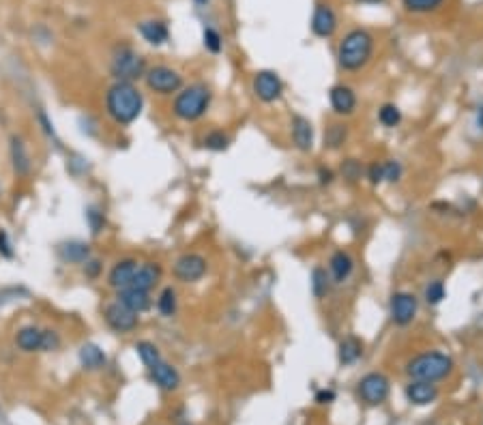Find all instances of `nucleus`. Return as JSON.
Listing matches in <instances>:
<instances>
[{
    "label": "nucleus",
    "instance_id": "nucleus-1",
    "mask_svg": "<svg viewBox=\"0 0 483 425\" xmlns=\"http://www.w3.org/2000/svg\"><path fill=\"white\" fill-rule=\"evenodd\" d=\"M144 97L133 82H114L106 93L108 116L121 127H127L140 119Z\"/></svg>",
    "mask_w": 483,
    "mask_h": 425
},
{
    "label": "nucleus",
    "instance_id": "nucleus-2",
    "mask_svg": "<svg viewBox=\"0 0 483 425\" xmlns=\"http://www.w3.org/2000/svg\"><path fill=\"white\" fill-rule=\"evenodd\" d=\"M374 56V37L365 28H353L337 46V65L343 71H361Z\"/></svg>",
    "mask_w": 483,
    "mask_h": 425
},
{
    "label": "nucleus",
    "instance_id": "nucleus-3",
    "mask_svg": "<svg viewBox=\"0 0 483 425\" xmlns=\"http://www.w3.org/2000/svg\"><path fill=\"white\" fill-rule=\"evenodd\" d=\"M211 99H213V93L209 86L191 84L177 93L175 103H172V112H175L179 121H185V123L200 121L206 112H209Z\"/></svg>",
    "mask_w": 483,
    "mask_h": 425
},
{
    "label": "nucleus",
    "instance_id": "nucleus-4",
    "mask_svg": "<svg viewBox=\"0 0 483 425\" xmlns=\"http://www.w3.org/2000/svg\"><path fill=\"white\" fill-rule=\"evenodd\" d=\"M451 372H454V359L449 354L438 350L421 352L406 363V374L412 380H423V382H438Z\"/></svg>",
    "mask_w": 483,
    "mask_h": 425
},
{
    "label": "nucleus",
    "instance_id": "nucleus-5",
    "mask_svg": "<svg viewBox=\"0 0 483 425\" xmlns=\"http://www.w3.org/2000/svg\"><path fill=\"white\" fill-rule=\"evenodd\" d=\"M15 346L22 352H52L60 346V337L52 329L22 327L15 333Z\"/></svg>",
    "mask_w": 483,
    "mask_h": 425
},
{
    "label": "nucleus",
    "instance_id": "nucleus-6",
    "mask_svg": "<svg viewBox=\"0 0 483 425\" xmlns=\"http://www.w3.org/2000/svg\"><path fill=\"white\" fill-rule=\"evenodd\" d=\"M147 62L144 58L131 48H121L112 58V76L116 82H135L144 78Z\"/></svg>",
    "mask_w": 483,
    "mask_h": 425
},
{
    "label": "nucleus",
    "instance_id": "nucleus-7",
    "mask_svg": "<svg viewBox=\"0 0 483 425\" xmlns=\"http://www.w3.org/2000/svg\"><path fill=\"white\" fill-rule=\"evenodd\" d=\"M252 90H254V97L262 103H278L284 97V80L280 78L278 71L260 69L254 74Z\"/></svg>",
    "mask_w": 483,
    "mask_h": 425
},
{
    "label": "nucleus",
    "instance_id": "nucleus-8",
    "mask_svg": "<svg viewBox=\"0 0 483 425\" xmlns=\"http://www.w3.org/2000/svg\"><path fill=\"white\" fill-rule=\"evenodd\" d=\"M144 80H147V86L157 95H177L183 88V76L177 69L165 67V65L147 69Z\"/></svg>",
    "mask_w": 483,
    "mask_h": 425
},
{
    "label": "nucleus",
    "instance_id": "nucleus-9",
    "mask_svg": "<svg viewBox=\"0 0 483 425\" xmlns=\"http://www.w3.org/2000/svg\"><path fill=\"white\" fill-rule=\"evenodd\" d=\"M419 313V299L406 292V290H397L391 295L389 299V316H391V323L395 327H408L415 323V318Z\"/></svg>",
    "mask_w": 483,
    "mask_h": 425
},
{
    "label": "nucleus",
    "instance_id": "nucleus-10",
    "mask_svg": "<svg viewBox=\"0 0 483 425\" xmlns=\"http://www.w3.org/2000/svg\"><path fill=\"white\" fill-rule=\"evenodd\" d=\"M389 378L381 372H369L359 380V398L367 406H381L389 398Z\"/></svg>",
    "mask_w": 483,
    "mask_h": 425
},
{
    "label": "nucleus",
    "instance_id": "nucleus-11",
    "mask_svg": "<svg viewBox=\"0 0 483 425\" xmlns=\"http://www.w3.org/2000/svg\"><path fill=\"white\" fill-rule=\"evenodd\" d=\"M103 318H106V325L118 335H127L137 329V313H133L118 301L103 307Z\"/></svg>",
    "mask_w": 483,
    "mask_h": 425
},
{
    "label": "nucleus",
    "instance_id": "nucleus-12",
    "mask_svg": "<svg viewBox=\"0 0 483 425\" xmlns=\"http://www.w3.org/2000/svg\"><path fill=\"white\" fill-rule=\"evenodd\" d=\"M206 271H209V262H206L204 256L200 254H183L177 262H175V269H172V273H175V277L183 283H196L200 281Z\"/></svg>",
    "mask_w": 483,
    "mask_h": 425
},
{
    "label": "nucleus",
    "instance_id": "nucleus-13",
    "mask_svg": "<svg viewBox=\"0 0 483 425\" xmlns=\"http://www.w3.org/2000/svg\"><path fill=\"white\" fill-rule=\"evenodd\" d=\"M329 103H331V110L337 116H351L357 110L359 99H357V93L348 84H335L329 90Z\"/></svg>",
    "mask_w": 483,
    "mask_h": 425
},
{
    "label": "nucleus",
    "instance_id": "nucleus-14",
    "mask_svg": "<svg viewBox=\"0 0 483 425\" xmlns=\"http://www.w3.org/2000/svg\"><path fill=\"white\" fill-rule=\"evenodd\" d=\"M290 137H292V144L297 151L312 153V149H314V125H312V121L301 116V114H292Z\"/></svg>",
    "mask_w": 483,
    "mask_h": 425
},
{
    "label": "nucleus",
    "instance_id": "nucleus-15",
    "mask_svg": "<svg viewBox=\"0 0 483 425\" xmlns=\"http://www.w3.org/2000/svg\"><path fill=\"white\" fill-rule=\"evenodd\" d=\"M335 30H337L335 11L325 3L316 5L314 15H312V32L320 39H329V37H333V34H335Z\"/></svg>",
    "mask_w": 483,
    "mask_h": 425
},
{
    "label": "nucleus",
    "instance_id": "nucleus-16",
    "mask_svg": "<svg viewBox=\"0 0 483 425\" xmlns=\"http://www.w3.org/2000/svg\"><path fill=\"white\" fill-rule=\"evenodd\" d=\"M327 271H329L333 283H346L355 273V260H353V256L348 252L337 250V252L331 254Z\"/></svg>",
    "mask_w": 483,
    "mask_h": 425
},
{
    "label": "nucleus",
    "instance_id": "nucleus-17",
    "mask_svg": "<svg viewBox=\"0 0 483 425\" xmlns=\"http://www.w3.org/2000/svg\"><path fill=\"white\" fill-rule=\"evenodd\" d=\"M406 400L412 406H430L438 400V389L434 382L410 380V384H406Z\"/></svg>",
    "mask_w": 483,
    "mask_h": 425
},
{
    "label": "nucleus",
    "instance_id": "nucleus-18",
    "mask_svg": "<svg viewBox=\"0 0 483 425\" xmlns=\"http://www.w3.org/2000/svg\"><path fill=\"white\" fill-rule=\"evenodd\" d=\"M149 374H151V380L163 389V391H177L179 384H181V374L175 365L165 363L163 359L159 363H155L153 367H149Z\"/></svg>",
    "mask_w": 483,
    "mask_h": 425
},
{
    "label": "nucleus",
    "instance_id": "nucleus-19",
    "mask_svg": "<svg viewBox=\"0 0 483 425\" xmlns=\"http://www.w3.org/2000/svg\"><path fill=\"white\" fill-rule=\"evenodd\" d=\"M135 269H137V260L135 258H123V260H118L112 267L110 275H108L110 288H114L116 292L129 288L131 281H133V275H135Z\"/></svg>",
    "mask_w": 483,
    "mask_h": 425
},
{
    "label": "nucleus",
    "instance_id": "nucleus-20",
    "mask_svg": "<svg viewBox=\"0 0 483 425\" xmlns=\"http://www.w3.org/2000/svg\"><path fill=\"white\" fill-rule=\"evenodd\" d=\"M161 279V267L157 262H144V264H137L133 281H131V288L137 290H144L151 292Z\"/></svg>",
    "mask_w": 483,
    "mask_h": 425
},
{
    "label": "nucleus",
    "instance_id": "nucleus-21",
    "mask_svg": "<svg viewBox=\"0 0 483 425\" xmlns=\"http://www.w3.org/2000/svg\"><path fill=\"white\" fill-rule=\"evenodd\" d=\"M9 155H11V168L13 172L20 176V179H24V176L30 174L32 170V161H30V155H28V149L24 144V140L13 135L11 137V144H9Z\"/></svg>",
    "mask_w": 483,
    "mask_h": 425
},
{
    "label": "nucleus",
    "instance_id": "nucleus-22",
    "mask_svg": "<svg viewBox=\"0 0 483 425\" xmlns=\"http://www.w3.org/2000/svg\"><path fill=\"white\" fill-rule=\"evenodd\" d=\"M137 32L142 34V39L151 46H163L170 39V30L165 22L161 20H147L137 24Z\"/></svg>",
    "mask_w": 483,
    "mask_h": 425
},
{
    "label": "nucleus",
    "instance_id": "nucleus-23",
    "mask_svg": "<svg viewBox=\"0 0 483 425\" xmlns=\"http://www.w3.org/2000/svg\"><path fill=\"white\" fill-rule=\"evenodd\" d=\"M118 303H123L127 309H131L133 313H142L151 307L153 299H151V292H144V290H137V288H125L118 292L116 297Z\"/></svg>",
    "mask_w": 483,
    "mask_h": 425
},
{
    "label": "nucleus",
    "instance_id": "nucleus-24",
    "mask_svg": "<svg viewBox=\"0 0 483 425\" xmlns=\"http://www.w3.org/2000/svg\"><path fill=\"white\" fill-rule=\"evenodd\" d=\"M363 357V342L357 335H346L337 346V359L341 365H355Z\"/></svg>",
    "mask_w": 483,
    "mask_h": 425
},
{
    "label": "nucleus",
    "instance_id": "nucleus-25",
    "mask_svg": "<svg viewBox=\"0 0 483 425\" xmlns=\"http://www.w3.org/2000/svg\"><path fill=\"white\" fill-rule=\"evenodd\" d=\"M309 288H312L314 299L322 301L329 297L331 288H333V279L329 275V271L325 267H314L312 275H309Z\"/></svg>",
    "mask_w": 483,
    "mask_h": 425
},
{
    "label": "nucleus",
    "instance_id": "nucleus-26",
    "mask_svg": "<svg viewBox=\"0 0 483 425\" xmlns=\"http://www.w3.org/2000/svg\"><path fill=\"white\" fill-rule=\"evenodd\" d=\"M106 352H103L97 344H84L80 348V363L88 372H97L101 367H106Z\"/></svg>",
    "mask_w": 483,
    "mask_h": 425
},
{
    "label": "nucleus",
    "instance_id": "nucleus-27",
    "mask_svg": "<svg viewBox=\"0 0 483 425\" xmlns=\"http://www.w3.org/2000/svg\"><path fill=\"white\" fill-rule=\"evenodd\" d=\"M348 125L346 123H331L327 129H325V149L329 151H337L341 149L343 144H346V140H348Z\"/></svg>",
    "mask_w": 483,
    "mask_h": 425
},
{
    "label": "nucleus",
    "instance_id": "nucleus-28",
    "mask_svg": "<svg viewBox=\"0 0 483 425\" xmlns=\"http://www.w3.org/2000/svg\"><path fill=\"white\" fill-rule=\"evenodd\" d=\"M157 309L163 318H172L179 309V299H177V290L172 286H165L159 297H157Z\"/></svg>",
    "mask_w": 483,
    "mask_h": 425
},
{
    "label": "nucleus",
    "instance_id": "nucleus-29",
    "mask_svg": "<svg viewBox=\"0 0 483 425\" xmlns=\"http://www.w3.org/2000/svg\"><path fill=\"white\" fill-rule=\"evenodd\" d=\"M60 256L67 262L82 264V262H86L90 258V250H88V245H84V243H69V245L60 247Z\"/></svg>",
    "mask_w": 483,
    "mask_h": 425
},
{
    "label": "nucleus",
    "instance_id": "nucleus-30",
    "mask_svg": "<svg viewBox=\"0 0 483 425\" xmlns=\"http://www.w3.org/2000/svg\"><path fill=\"white\" fill-rule=\"evenodd\" d=\"M135 352H137V357H140V361H142L147 367H153L155 363L161 361V352H159V348H157L153 342H147V339L137 342V344H135Z\"/></svg>",
    "mask_w": 483,
    "mask_h": 425
},
{
    "label": "nucleus",
    "instance_id": "nucleus-31",
    "mask_svg": "<svg viewBox=\"0 0 483 425\" xmlns=\"http://www.w3.org/2000/svg\"><path fill=\"white\" fill-rule=\"evenodd\" d=\"M378 121H381V125L387 129H395L402 123V110L395 103H385L381 105V110H378Z\"/></svg>",
    "mask_w": 483,
    "mask_h": 425
},
{
    "label": "nucleus",
    "instance_id": "nucleus-32",
    "mask_svg": "<svg viewBox=\"0 0 483 425\" xmlns=\"http://www.w3.org/2000/svg\"><path fill=\"white\" fill-rule=\"evenodd\" d=\"M339 174H341V179L355 185L361 181V176H363V166L359 159H346V161H341V168H339Z\"/></svg>",
    "mask_w": 483,
    "mask_h": 425
},
{
    "label": "nucleus",
    "instance_id": "nucleus-33",
    "mask_svg": "<svg viewBox=\"0 0 483 425\" xmlns=\"http://www.w3.org/2000/svg\"><path fill=\"white\" fill-rule=\"evenodd\" d=\"M202 144L206 151H213V153H222L230 147V137L224 133V131H211V133H206L204 140H202Z\"/></svg>",
    "mask_w": 483,
    "mask_h": 425
},
{
    "label": "nucleus",
    "instance_id": "nucleus-34",
    "mask_svg": "<svg viewBox=\"0 0 483 425\" xmlns=\"http://www.w3.org/2000/svg\"><path fill=\"white\" fill-rule=\"evenodd\" d=\"M423 299H426V303L428 305H440L444 299H447V288H444V283L440 281V279H434V281H430L428 286H426V290H423Z\"/></svg>",
    "mask_w": 483,
    "mask_h": 425
},
{
    "label": "nucleus",
    "instance_id": "nucleus-35",
    "mask_svg": "<svg viewBox=\"0 0 483 425\" xmlns=\"http://www.w3.org/2000/svg\"><path fill=\"white\" fill-rule=\"evenodd\" d=\"M202 43H204V48L209 50L211 54H219L222 50H224V39H222V34L215 30V28H211V26H206L204 28V32H202Z\"/></svg>",
    "mask_w": 483,
    "mask_h": 425
},
{
    "label": "nucleus",
    "instance_id": "nucleus-36",
    "mask_svg": "<svg viewBox=\"0 0 483 425\" xmlns=\"http://www.w3.org/2000/svg\"><path fill=\"white\" fill-rule=\"evenodd\" d=\"M402 3L412 13H430V11H436L444 0H402Z\"/></svg>",
    "mask_w": 483,
    "mask_h": 425
},
{
    "label": "nucleus",
    "instance_id": "nucleus-37",
    "mask_svg": "<svg viewBox=\"0 0 483 425\" xmlns=\"http://www.w3.org/2000/svg\"><path fill=\"white\" fill-rule=\"evenodd\" d=\"M383 174H385V183H400L402 181V176H404V168L397 159H387L383 161Z\"/></svg>",
    "mask_w": 483,
    "mask_h": 425
},
{
    "label": "nucleus",
    "instance_id": "nucleus-38",
    "mask_svg": "<svg viewBox=\"0 0 483 425\" xmlns=\"http://www.w3.org/2000/svg\"><path fill=\"white\" fill-rule=\"evenodd\" d=\"M86 222H88L93 234H99V232L103 230V226H106V217H103V212H101L97 206H88V210H86Z\"/></svg>",
    "mask_w": 483,
    "mask_h": 425
},
{
    "label": "nucleus",
    "instance_id": "nucleus-39",
    "mask_svg": "<svg viewBox=\"0 0 483 425\" xmlns=\"http://www.w3.org/2000/svg\"><path fill=\"white\" fill-rule=\"evenodd\" d=\"M365 176H367V181H369L372 185H381V183H385L383 161H374V163H369L367 170H365Z\"/></svg>",
    "mask_w": 483,
    "mask_h": 425
},
{
    "label": "nucleus",
    "instance_id": "nucleus-40",
    "mask_svg": "<svg viewBox=\"0 0 483 425\" xmlns=\"http://www.w3.org/2000/svg\"><path fill=\"white\" fill-rule=\"evenodd\" d=\"M0 256L11 260L13 258V245H11V238L5 230H0Z\"/></svg>",
    "mask_w": 483,
    "mask_h": 425
},
{
    "label": "nucleus",
    "instance_id": "nucleus-41",
    "mask_svg": "<svg viewBox=\"0 0 483 425\" xmlns=\"http://www.w3.org/2000/svg\"><path fill=\"white\" fill-rule=\"evenodd\" d=\"M333 181H335V172H333L331 168L320 166V168H318V183H320V185H331Z\"/></svg>",
    "mask_w": 483,
    "mask_h": 425
},
{
    "label": "nucleus",
    "instance_id": "nucleus-42",
    "mask_svg": "<svg viewBox=\"0 0 483 425\" xmlns=\"http://www.w3.org/2000/svg\"><path fill=\"white\" fill-rule=\"evenodd\" d=\"M84 264H86V267H84V273H86V277H93V279H95V277L101 273V262H99L97 258H93V260L88 258Z\"/></svg>",
    "mask_w": 483,
    "mask_h": 425
},
{
    "label": "nucleus",
    "instance_id": "nucleus-43",
    "mask_svg": "<svg viewBox=\"0 0 483 425\" xmlns=\"http://www.w3.org/2000/svg\"><path fill=\"white\" fill-rule=\"evenodd\" d=\"M333 400H335V391H333V389H322V391L316 393V402L318 404H329Z\"/></svg>",
    "mask_w": 483,
    "mask_h": 425
},
{
    "label": "nucleus",
    "instance_id": "nucleus-44",
    "mask_svg": "<svg viewBox=\"0 0 483 425\" xmlns=\"http://www.w3.org/2000/svg\"><path fill=\"white\" fill-rule=\"evenodd\" d=\"M39 121L43 123V131H46L48 135H54V127L48 123V116H46V112H39Z\"/></svg>",
    "mask_w": 483,
    "mask_h": 425
},
{
    "label": "nucleus",
    "instance_id": "nucleus-45",
    "mask_svg": "<svg viewBox=\"0 0 483 425\" xmlns=\"http://www.w3.org/2000/svg\"><path fill=\"white\" fill-rule=\"evenodd\" d=\"M475 121H477V127H479V129H483V105H479V110H477V119H475Z\"/></svg>",
    "mask_w": 483,
    "mask_h": 425
},
{
    "label": "nucleus",
    "instance_id": "nucleus-46",
    "mask_svg": "<svg viewBox=\"0 0 483 425\" xmlns=\"http://www.w3.org/2000/svg\"><path fill=\"white\" fill-rule=\"evenodd\" d=\"M357 3H365V5H378V3H385V0H357Z\"/></svg>",
    "mask_w": 483,
    "mask_h": 425
},
{
    "label": "nucleus",
    "instance_id": "nucleus-47",
    "mask_svg": "<svg viewBox=\"0 0 483 425\" xmlns=\"http://www.w3.org/2000/svg\"><path fill=\"white\" fill-rule=\"evenodd\" d=\"M206 3H209V0H196V5H200V7H204Z\"/></svg>",
    "mask_w": 483,
    "mask_h": 425
},
{
    "label": "nucleus",
    "instance_id": "nucleus-48",
    "mask_svg": "<svg viewBox=\"0 0 483 425\" xmlns=\"http://www.w3.org/2000/svg\"><path fill=\"white\" fill-rule=\"evenodd\" d=\"M185 425H189V423H185Z\"/></svg>",
    "mask_w": 483,
    "mask_h": 425
}]
</instances>
